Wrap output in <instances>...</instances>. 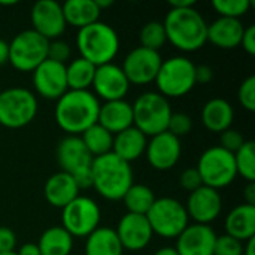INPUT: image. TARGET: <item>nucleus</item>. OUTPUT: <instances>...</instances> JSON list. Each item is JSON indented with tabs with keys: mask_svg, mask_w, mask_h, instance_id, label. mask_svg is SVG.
<instances>
[{
	"mask_svg": "<svg viewBox=\"0 0 255 255\" xmlns=\"http://www.w3.org/2000/svg\"><path fill=\"white\" fill-rule=\"evenodd\" d=\"M220 140H221V143L218 146H221L223 149H226L232 154H235L245 143V137L242 136V133L235 128H229V130L223 131L220 136Z\"/></svg>",
	"mask_w": 255,
	"mask_h": 255,
	"instance_id": "obj_40",
	"label": "nucleus"
},
{
	"mask_svg": "<svg viewBox=\"0 0 255 255\" xmlns=\"http://www.w3.org/2000/svg\"><path fill=\"white\" fill-rule=\"evenodd\" d=\"M93 160L79 136H64L57 146V161L61 172L70 175L79 190L91 187Z\"/></svg>",
	"mask_w": 255,
	"mask_h": 255,
	"instance_id": "obj_8",
	"label": "nucleus"
},
{
	"mask_svg": "<svg viewBox=\"0 0 255 255\" xmlns=\"http://www.w3.org/2000/svg\"><path fill=\"white\" fill-rule=\"evenodd\" d=\"M184 206L188 218H191L194 224L209 226L220 217L223 211V197L220 191L202 185L196 191L190 193Z\"/></svg>",
	"mask_w": 255,
	"mask_h": 255,
	"instance_id": "obj_17",
	"label": "nucleus"
},
{
	"mask_svg": "<svg viewBox=\"0 0 255 255\" xmlns=\"http://www.w3.org/2000/svg\"><path fill=\"white\" fill-rule=\"evenodd\" d=\"M139 40H140L142 48L160 52V49L167 42L163 21L154 19V21H148L146 24H143V27L140 28V33H139Z\"/></svg>",
	"mask_w": 255,
	"mask_h": 255,
	"instance_id": "obj_33",
	"label": "nucleus"
},
{
	"mask_svg": "<svg viewBox=\"0 0 255 255\" xmlns=\"http://www.w3.org/2000/svg\"><path fill=\"white\" fill-rule=\"evenodd\" d=\"M146 145L148 137L134 126H131L127 130L114 136L112 154L127 163H131L134 160H139L145 154Z\"/></svg>",
	"mask_w": 255,
	"mask_h": 255,
	"instance_id": "obj_25",
	"label": "nucleus"
},
{
	"mask_svg": "<svg viewBox=\"0 0 255 255\" xmlns=\"http://www.w3.org/2000/svg\"><path fill=\"white\" fill-rule=\"evenodd\" d=\"M48 43L45 37L33 28L19 31L9 42V61L18 72H33L48 58Z\"/></svg>",
	"mask_w": 255,
	"mask_h": 255,
	"instance_id": "obj_11",
	"label": "nucleus"
},
{
	"mask_svg": "<svg viewBox=\"0 0 255 255\" xmlns=\"http://www.w3.org/2000/svg\"><path fill=\"white\" fill-rule=\"evenodd\" d=\"M33 30L46 40L60 39L67 24L63 15V7L55 0H39L30 12Z\"/></svg>",
	"mask_w": 255,
	"mask_h": 255,
	"instance_id": "obj_14",
	"label": "nucleus"
},
{
	"mask_svg": "<svg viewBox=\"0 0 255 255\" xmlns=\"http://www.w3.org/2000/svg\"><path fill=\"white\" fill-rule=\"evenodd\" d=\"M244 199H245V205L255 206V182H248L244 191Z\"/></svg>",
	"mask_w": 255,
	"mask_h": 255,
	"instance_id": "obj_45",
	"label": "nucleus"
},
{
	"mask_svg": "<svg viewBox=\"0 0 255 255\" xmlns=\"http://www.w3.org/2000/svg\"><path fill=\"white\" fill-rule=\"evenodd\" d=\"M194 78H196V85L197 84H209L214 79V70L208 64H199V66H196Z\"/></svg>",
	"mask_w": 255,
	"mask_h": 255,
	"instance_id": "obj_44",
	"label": "nucleus"
},
{
	"mask_svg": "<svg viewBox=\"0 0 255 255\" xmlns=\"http://www.w3.org/2000/svg\"><path fill=\"white\" fill-rule=\"evenodd\" d=\"M167 42L182 52H194L208 42V22L196 7L170 9L163 21Z\"/></svg>",
	"mask_w": 255,
	"mask_h": 255,
	"instance_id": "obj_2",
	"label": "nucleus"
},
{
	"mask_svg": "<svg viewBox=\"0 0 255 255\" xmlns=\"http://www.w3.org/2000/svg\"><path fill=\"white\" fill-rule=\"evenodd\" d=\"M133 108V126L140 130L146 137L167 131V124L172 117L169 100L157 91L140 94Z\"/></svg>",
	"mask_w": 255,
	"mask_h": 255,
	"instance_id": "obj_5",
	"label": "nucleus"
},
{
	"mask_svg": "<svg viewBox=\"0 0 255 255\" xmlns=\"http://www.w3.org/2000/svg\"><path fill=\"white\" fill-rule=\"evenodd\" d=\"M251 6H253L251 0H214L212 1V7L220 16L233 18V19H241V16L248 13Z\"/></svg>",
	"mask_w": 255,
	"mask_h": 255,
	"instance_id": "obj_35",
	"label": "nucleus"
},
{
	"mask_svg": "<svg viewBox=\"0 0 255 255\" xmlns=\"http://www.w3.org/2000/svg\"><path fill=\"white\" fill-rule=\"evenodd\" d=\"M97 124L106 128L112 136L133 126V108L127 100L105 102L100 105Z\"/></svg>",
	"mask_w": 255,
	"mask_h": 255,
	"instance_id": "obj_21",
	"label": "nucleus"
},
{
	"mask_svg": "<svg viewBox=\"0 0 255 255\" xmlns=\"http://www.w3.org/2000/svg\"><path fill=\"white\" fill-rule=\"evenodd\" d=\"M133 185L130 163L109 152L96 157L91 164V187L106 200H123Z\"/></svg>",
	"mask_w": 255,
	"mask_h": 255,
	"instance_id": "obj_3",
	"label": "nucleus"
},
{
	"mask_svg": "<svg viewBox=\"0 0 255 255\" xmlns=\"http://www.w3.org/2000/svg\"><path fill=\"white\" fill-rule=\"evenodd\" d=\"M76 46L79 57L90 61L96 67L112 63L120 51L118 33L100 19L91 25L78 30Z\"/></svg>",
	"mask_w": 255,
	"mask_h": 255,
	"instance_id": "obj_4",
	"label": "nucleus"
},
{
	"mask_svg": "<svg viewBox=\"0 0 255 255\" xmlns=\"http://www.w3.org/2000/svg\"><path fill=\"white\" fill-rule=\"evenodd\" d=\"M194 0H170L169 6L170 9H184V7H194Z\"/></svg>",
	"mask_w": 255,
	"mask_h": 255,
	"instance_id": "obj_47",
	"label": "nucleus"
},
{
	"mask_svg": "<svg viewBox=\"0 0 255 255\" xmlns=\"http://www.w3.org/2000/svg\"><path fill=\"white\" fill-rule=\"evenodd\" d=\"M193 130V118L184 112H172V117L167 124V131L178 139L187 136Z\"/></svg>",
	"mask_w": 255,
	"mask_h": 255,
	"instance_id": "obj_36",
	"label": "nucleus"
},
{
	"mask_svg": "<svg viewBox=\"0 0 255 255\" xmlns=\"http://www.w3.org/2000/svg\"><path fill=\"white\" fill-rule=\"evenodd\" d=\"M94 1H96V4H97V7L100 10L106 9V7H111L114 4V0H94Z\"/></svg>",
	"mask_w": 255,
	"mask_h": 255,
	"instance_id": "obj_51",
	"label": "nucleus"
},
{
	"mask_svg": "<svg viewBox=\"0 0 255 255\" xmlns=\"http://www.w3.org/2000/svg\"><path fill=\"white\" fill-rule=\"evenodd\" d=\"M242 255H255V238L247 241V244L244 245V254Z\"/></svg>",
	"mask_w": 255,
	"mask_h": 255,
	"instance_id": "obj_49",
	"label": "nucleus"
},
{
	"mask_svg": "<svg viewBox=\"0 0 255 255\" xmlns=\"http://www.w3.org/2000/svg\"><path fill=\"white\" fill-rule=\"evenodd\" d=\"M154 235L164 239H176L188 227V215L184 203L173 197L155 199L145 215Z\"/></svg>",
	"mask_w": 255,
	"mask_h": 255,
	"instance_id": "obj_9",
	"label": "nucleus"
},
{
	"mask_svg": "<svg viewBox=\"0 0 255 255\" xmlns=\"http://www.w3.org/2000/svg\"><path fill=\"white\" fill-rule=\"evenodd\" d=\"M96 73V66L82 57L73 58L66 64V79L69 90L75 91H87L93 85Z\"/></svg>",
	"mask_w": 255,
	"mask_h": 255,
	"instance_id": "obj_30",
	"label": "nucleus"
},
{
	"mask_svg": "<svg viewBox=\"0 0 255 255\" xmlns=\"http://www.w3.org/2000/svg\"><path fill=\"white\" fill-rule=\"evenodd\" d=\"M79 137L93 158L112 152L114 136L97 123L87 128Z\"/></svg>",
	"mask_w": 255,
	"mask_h": 255,
	"instance_id": "obj_31",
	"label": "nucleus"
},
{
	"mask_svg": "<svg viewBox=\"0 0 255 255\" xmlns=\"http://www.w3.org/2000/svg\"><path fill=\"white\" fill-rule=\"evenodd\" d=\"M18 1L16 0H9V1H0V6H15Z\"/></svg>",
	"mask_w": 255,
	"mask_h": 255,
	"instance_id": "obj_52",
	"label": "nucleus"
},
{
	"mask_svg": "<svg viewBox=\"0 0 255 255\" xmlns=\"http://www.w3.org/2000/svg\"><path fill=\"white\" fill-rule=\"evenodd\" d=\"M61 7L66 24L78 30L97 22L102 12L94 0H67Z\"/></svg>",
	"mask_w": 255,
	"mask_h": 255,
	"instance_id": "obj_27",
	"label": "nucleus"
},
{
	"mask_svg": "<svg viewBox=\"0 0 255 255\" xmlns=\"http://www.w3.org/2000/svg\"><path fill=\"white\" fill-rule=\"evenodd\" d=\"M236 172L248 182H255V143L245 140V143L233 154Z\"/></svg>",
	"mask_w": 255,
	"mask_h": 255,
	"instance_id": "obj_34",
	"label": "nucleus"
},
{
	"mask_svg": "<svg viewBox=\"0 0 255 255\" xmlns=\"http://www.w3.org/2000/svg\"><path fill=\"white\" fill-rule=\"evenodd\" d=\"M154 255H179V254L176 253L175 247H163V248H160L158 251H155Z\"/></svg>",
	"mask_w": 255,
	"mask_h": 255,
	"instance_id": "obj_50",
	"label": "nucleus"
},
{
	"mask_svg": "<svg viewBox=\"0 0 255 255\" xmlns=\"http://www.w3.org/2000/svg\"><path fill=\"white\" fill-rule=\"evenodd\" d=\"M238 100L244 109L248 112L255 111V76L251 75L242 81L238 90Z\"/></svg>",
	"mask_w": 255,
	"mask_h": 255,
	"instance_id": "obj_37",
	"label": "nucleus"
},
{
	"mask_svg": "<svg viewBox=\"0 0 255 255\" xmlns=\"http://www.w3.org/2000/svg\"><path fill=\"white\" fill-rule=\"evenodd\" d=\"M244 254V244L229 235L217 236L214 255H242Z\"/></svg>",
	"mask_w": 255,
	"mask_h": 255,
	"instance_id": "obj_38",
	"label": "nucleus"
},
{
	"mask_svg": "<svg viewBox=\"0 0 255 255\" xmlns=\"http://www.w3.org/2000/svg\"><path fill=\"white\" fill-rule=\"evenodd\" d=\"M217 233L203 224H188L176 238V253L179 255H214Z\"/></svg>",
	"mask_w": 255,
	"mask_h": 255,
	"instance_id": "obj_20",
	"label": "nucleus"
},
{
	"mask_svg": "<svg viewBox=\"0 0 255 255\" xmlns=\"http://www.w3.org/2000/svg\"><path fill=\"white\" fill-rule=\"evenodd\" d=\"M9 61V43L0 39V66Z\"/></svg>",
	"mask_w": 255,
	"mask_h": 255,
	"instance_id": "obj_48",
	"label": "nucleus"
},
{
	"mask_svg": "<svg viewBox=\"0 0 255 255\" xmlns=\"http://www.w3.org/2000/svg\"><path fill=\"white\" fill-rule=\"evenodd\" d=\"M161 63L163 58L160 52L137 46L126 55L121 69L130 85H146L155 81Z\"/></svg>",
	"mask_w": 255,
	"mask_h": 255,
	"instance_id": "obj_13",
	"label": "nucleus"
},
{
	"mask_svg": "<svg viewBox=\"0 0 255 255\" xmlns=\"http://www.w3.org/2000/svg\"><path fill=\"white\" fill-rule=\"evenodd\" d=\"M200 118L206 130L221 134L223 131L232 128L235 121V109L226 99L215 97L203 105Z\"/></svg>",
	"mask_w": 255,
	"mask_h": 255,
	"instance_id": "obj_24",
	"label": "nucleus"
},
{
	"mask_svg": "<svg viewBox=\"0 0 255 255\" xmlns=\"http://www.w3.org/2000/svg\"><path fill=\"white\" fill-rule=\"evenodd\" d=\"M0 255H16L15 253H7V254H0Z\"/></svg>",
	"mask_w": 255,
	"mask_h": 255,
	"instance_id": "obj_53",
	"label": "nucleus"
},
{
	"mask_svg": "<svg viewBox=\"0 0 255 255\" xmlns=\"http://www.w3.org/2000/svg\"><path fill=\"white\" fill-rule=\"evenodd\" d=\"M181 154H182L181 139L170 134L169 131L152 136L148 140L146 151H145V155L151 167L160 172H166L175 167L181 158Z\"/></svg>",
	"mask_w": 255,
	"mask_h": 255,
	"instance_id": "obj_18",
	"label": "nucleus"
},
{
	"mask_svg": "<svg viewBox=\"0 0 255 255\" xmlns=\"http://www.w3.org/2000/svg\"><path fill=\"white\" fill-rule=\"evenodd\" d=\"M154 191L143 184H133L123 197V202L127 208L128 214L136 215H146L151 206L155 202Z\"/></svg>",
	"mask_w": 255,
	"mask_h": 255,
	"instance_id": "obj_32",
	"label": "nucleus"
},
{
	"mask_svg": "<svg viewBox=\"0 0 255 255\" xmlns=\"http://www.w3.org/2000/svg\"><path fill=\"white\" fill-rule=\"evenodd\" d=\"M79 188L75 182V179L64 173V172H57L54 175H51L43 187V194H45V200L58 209H63L64 206H67L72 200H75L79 196Z\"/></svg>",
	"mask_w": 255,
	"mask_h": 255,
	"instance_id": "obj_23",
	"label": "nucleus"
},
{
	"mask_svg": "<svg viewBox=\"0 0 255 255\" xmlns=\"http://www.w3.org/2000/svg\"><path fill=\"white\" fill-rule=\"evenodd\" d=\"M179 185H181L185 191H188V193H193V191H196L197 188H200V187L203 185V182H202V178H200L197 169H196V167H188V169H185V170L181 173V176H179Z\"/></svg>",
	"mask_w": 255,
	"mask_h": 255,
	"instance_id": "obj_41",
	"label": "nucleus"
},
{
	"mask_svg": "<svg viewBox=\"0 0 255 255\" xmlns=\"http://www.w3.org/2000/svg\"><path fill=\"white\" fill-rule=\"evenodd\" d=\"M37 247L40 255H70L73 238L61 226H54L40 235Z\"/></svg>",
	"mask_w": 255,
	"mask_h": 255,
	"instance_id": "obj_29",
	"label": "nucleus"
},
{
	"mask_svg": "<svg viewBox=\"0 0 255 255\" xmlns=\"http://www.w3.org/2000/svg\"><path fill=\"white\" fill-rule=\"evenodd\" d=\"M33 87L42 99L58 100L66 91H69L66 79V64L45 60L33 72Z\"/></svg>",
	"mask_w": 255,
	"mask_h": 255,
	"instance_id": "obj_16",
	"label": "nucleus"
},
{
	"mask_svg": "<svg viewBox=\"0 0 255 255\" xmlns=\"http://www.w3.org/2000/svg\"><path fill=\"white\" fill-rule=\"evenodd\" d=\"M241 46L248 55H255V25H248L245 27L244 36Z\"/></svg>",
	"mask_w": 255,
	"mask_h": 255,
	"instance_id": "obj_43",
	"label": "nucleus"
},
{
	"mask_svg": "<svg viewBox=\"0 0 255 255\" xmlns=\"http://www.w3.org/2000/svg\"><path fill=\"white\" fill-rule=\"evenodd\" d=\"M72 57V48L67 42L61 39L49 40L48 43V60L66 64Z\"/></svg>",
	"mask_w": 255,
	"mask_h": 255,
	"instance_id": "obj_39",
	"label": "nucleus"
},
{
	"mask_svg": "<svg viewBox=\"0 0 255 255\" xmlns=\"http://www.w3.org/2000/svg\"><path fill=\"white\" fill-rule=\"evenodd\" d=\"M124 250L111 227H97L85 242V255H123Z\"/></svg>",
	"mask_w": 255,
	"mask_h": 255,
	"instance_id": "obj_28",
	"label": "nucleus"
},
{
	"mask_svg": "<svg viewBox=\"0 0 255 255\" xmlns=\"http://www.w3.org/2000/svg\"><path fill=\"white\" fill-rule=\"evenodd\" d=\"M100 100L93 91H66L55 105L54 117L57 126L67 136H81L94 126L99 118Z\"/></svg>",
	"mask_w": 255,
	"mask_h": 255,
	"instance_id": "obj_1",
	"label": "nucleus"
},
{
	"mask_svg": "<svg viewBox=\"0 0 255 255\" xmlns=\"http://www.w3.org/2000/svg\"><path fill=\"white\" fill-rule=\"evenodd\" d=\"M37 115L36 94L22 87L0 91V126L6 128H22Z\"/></svg>",
	"mask_w": 255,
	"mask_h": 255,
	"instance_id": "obj_7",
	"label": "nucleus"
},
{
	"mask_svg": "<svg viewBox=\"0 0 255 255\" xmlns=\"http://www.w3.org/2000/svg\"><path fill=\"white\" fill-rule=\"evenodd\" d=\"M196 64L184 57L175 55L167 60H163L160 70L155 78L157 93L169 99H178L187 96L196 87Z\"/></svg>",
	"mask_w": 255,
	"mask_h": 255,
	"instance_id": "obj_6",
	"label": "nucleus"
},
{
	"mask_svg": "<svg viewBox=\"0 0 255 255\" xmlns=\"http://www.w3.org/2000/svg\"><path fill=\"white\" fill-rule=\"evenodd\" d=\"M94 96L103 102L124 100L126 94L130 90V82L124 75L121 66L115 63H108L96 67L93 79Z\"/></svg>",
	"mask_w": 255,
	"mask_h": 255,
	"instance_id": "obj_15",
	"label": "nucleus"
},
{
	"mask_svg": "<svg viewBox=\"0 0 255 255\" xmlns=\"http://www.w3.org/2000/svg\"><path fill=\"white\" fill-rule=\"evenodd\" d=\"M100 206L85 196H78L61 209V227L72 238H87L100 227Z\"/></svg>",
	"mask_w": 255,
	"mask_h": 255,
	"instance_id": "obj_12",
	"label": "nucleus"
},
{
	"mask_svg": "<svg viewBox=\"0 0 255 255\" xmlns=\"http://www.w3.org/2000/svg\"><path fill=\"white\" fill-rule=\"evenodd\" d=\"M115 233L118 236L123 250L133 251V253L146 248L154 236L145 215H136L128 212L123 215V218L120 220Z\"/></svg>",
	"mask_w": 255,
	"mask_h": 255,
	"instance_id": "obj_19",
	"label": "nucleus"
},
{
	"mask_svg": "<svg viewBox=\"0 0 255 255\" xmlns=\"http://www.w3.org/2000/svg\"><path fill=\"white\" fill-rule=\"evenodd\" d=\"M16 235L9 227H0V254L15 253Z\"/></svg>",
	"mask_w": 255,
	"mask_h": 255,
	"instance_id": "obj_42",
	"label": "nucleus"
},
{
	"mask_svg": "<svg viewBox=\"0 0 255 255\" xmlns=\"http://www.w3.org/2000/svg\"><path fill=\"white\" fill-rule=\"evenodd\" d=\"M245 27L241 19L220 16L208 24V42L221 49H235L241 46Z\"/></svg>",
	"mask_w": 255,
	"mask_h": 255,
	"instance_id": "obj_22",
	"label": "nucleus"
},
{
	"mask_svg": "<svg viewBox=\"0 0 255 255\" xmlns=\"http://www.w3.org/2000/svg\"><path fill=\"white\" fill-rule=\"evenodd\" d=\"M16 255H40L37 244H24L22 247L18 248V251H15Z\"/></svg>",
	"mask_w": 255,
	"mask_h": 255,
	"instance_id": "obj_46",
	"label": "nucleus"
},
{
	"mask_svg": "<svg viewBox=\"0 0 255 255\" xmlns=\"http://www.w3.org/2000/svg\"><path fill=\"white\" fill-rule=\"evenodd\" d=\"M203 185L220 191L229 187L238 176L235 155L221 146H211L202 152L196 166Z\"/></svg>",
	"mask_w": 255,
	"mask_h": 255,
	"instance_id": "obj_10",
	"label": "nucleus"
},
{
	"mask_svg": "<svg viewBox=\"0 0 255 255\" xmlns=\"http://www.w3.org/2000/svg\"><path fill=\"white\" fill-rule=\"evenodd\" d=\"M226 235L241 241L242 244L255 238V206L239 205L226 217Z\"/></svg>",
	"mask_w": 255,
	"mask_h": 255,
	"instance_id": "obj_26",
	"label": "nucleus"
}]
</instances>
